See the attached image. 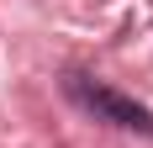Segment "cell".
<instances>
[{
  "label": "cell",
  "instance_id": "obj_1",
  "mask_svg": "<svg viewBox=\"0 0 153 148\" xmlns=\"http://www.w3.org/2000/svg\"><path fill=\"white\" fill-rule=\"evenodd\" d=\"M63 85H69V95H74L85 111H95V122H111V127H127V132L153 138V111H148V106H137L132 95L100 85V79H85V74H69Z\"/></svg>",
  "mask_w": 153,
  "mask_h": 148
}]
</instances>
